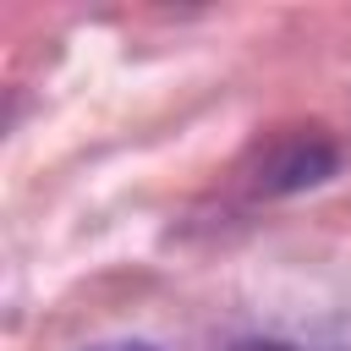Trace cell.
I'll return each mask as SVG.
<instances>
[{
  "mask_svg": "<svg viewBox=\"0 0 351 351\" xmlns=\"http://www.w3.org/2000/svg\"><path fill=\"white\" fill-rule=\"evenodd\" d=\"M88 351H154V346H143V340H104V346H88Z\"/></svg>",
  "mask_w": 351,
  "mask_h": 351,
  "instance_id": "7a4b0ae2",
  "label": "cell"
},
{
  "mask_svg": "<svg viewBox=\"0 0 351 351\" xmlns=\"http://www.w3.org/2000/svg\"><path fill=\"white\" fill-rule=\"evenodd\" d=\"M230 351H296V346H285V340H241Z\"/></svg>",
  "mask_w": 351,
  "mask_h": 351,
  "instance_id": "6da1fadb",
  "label": "cell"
}]
</instances>
